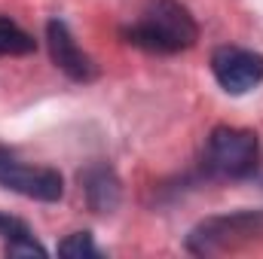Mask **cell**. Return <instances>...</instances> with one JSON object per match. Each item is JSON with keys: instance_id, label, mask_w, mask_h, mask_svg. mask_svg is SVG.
Wrapping results in <instances>:
<instances>
[{"instance_id": "6da1fadb", "label": "cell", "mask_w": 263, "mask_h": 259, "mask_svg": "<svg viewBox=\"0 0 263 259\" xmlns=\"http://www.w3.org/2000/svg\"><path fill=\"white\" fill-rule=\"evenodd\" d=\"M120 37L150 55H178L193 49L199 40V25L190 9L178 0H150L141 15L120 31Z\"/></svg>"}, {"instance_id": "7a4b0ae2", "label": "cell", "mask_w": 263, "mask_h": 259, "mask_svg": "<svg viewBox=\"0 0 263 259\" xmlns=\"http://www.w3.org/2000/svg\"><path fill=\"white\" fill-rule=\"evenodd\" d=\"M260 165V137L251 128L217 125L202 149V171L214 180H248Z\"/></svg>"}, {"instance_id": "3957f363", "label": "cell", "mask_w": 263, "mask_h": 259, "mask_svg": "<svg viewBox=\"0 0 263 259\" xmlns=\"http://www.w3.org/2000/svg\"><path fill=\"white\" fill-rule=\"evenodd\" d=\"M263 235V210H236L223 217H208L187 235V250L196 256H208L242 241Z\"/></svg>"}, {"instance_id": "277c9868", "label": "cell", "mask_w": 263, "mask_h": 259, "mask_svg": "<svg viewBox=\"0 0 263 259\" xmlns=\"http://www.w3.org/2000/svg\"><path fill=\"white\" fill-rule=\"evenodd\" d=\"M0 186L34 201H46V204L62 201L65 195V180L55 168L28 165L6 146H0Z\"/></svg>"}, {"instance_id": "5b68a950", "label": "cell", "mask_w": 263, "mask_h": 259, "mask_svg": "<svg viewBox=\"0 0 263 259\" xmlns=\"http://www.w3.org/2000/svg\"><path fill=\"white\" fill-rule=\"evenodd\" d=\"M208 64L227 95H248L263 82V55L245 46H217Z\"/></svg>"}, {"instance_id": "8992f818", "label": "cell", "mask_w": 263, "mask_h": 259, "mask_svg": "<svg viewBox=\"0 0 263 259\" xmlns=\"http://www.w3.org/2000/svg\"><path fill=\"white\" fill-rule=\"evenodd\" d=\"M46 49L52 64L73 82H95L98 79V64L83 52V46L77 43V37L70 34L65 18H49L46 21Z\"/></svg>"}, {"instance_id": "52a82bcc", "label": "cell", "mask_w": 263, "mask_h": 259, "mask_svg": "<svg viewBox=\"0 0 263 259\" xmlns=\"http://www.w3.org/2000/svg\"><path fill=\"white\" fill-rule=\"evenodd\" d=\"M80 189H83V198L89 204L92 213H114L123 201V183L117 177V171L104 162H95L89 168L80 171Z\"/></svg>"}, {"instance_id": "ba28073f", "label": "cell", "mask_w": 263, "mask_h": 259, "mask_svg": "<svg viewBox=\"0 0 263 259\" xmlns=\"http://www.w3.org/2000/svg\"><path fill=\"white\" fill-rule=\"evenodd\" d=\"M0 241L6 256H49V250L34 238L31 226L6 210H0Z\"/></svg>"}, {"instance_id": "9c48e42d", "label": "cell", "mask_w": 263, "mask_h": 259, "mask_svg": "<svg viewBox=\"0 0 263 259\" xmlns=\"http://www.w3.org/2000/svg\"><path fill=\"white\" fill-rule=\"evenodd\" d=\"M31 52H37V40L9 15H0V58H18Z\"/></svg>"}, {"instance_id": "30bf717a", "label": "cell", "mask_w": 263, "mask_h": 259, "mask_svg": "<svg viewBox=\"0 0 263 259\" xmlns=\"http://www.w3.org/2000/svg\"><path fill=\"white\" fill-rule=\"evenodd\" d=\"M59 253L70 256V259H98L101 256V250L95 247V241H92L89 232H73V235H67L65 241H59Z\"/></svg>"}]
</instances>
